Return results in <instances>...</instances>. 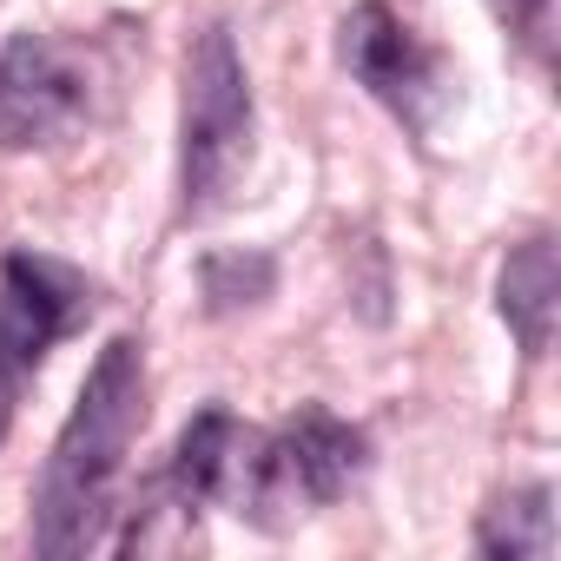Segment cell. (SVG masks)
I'll use <instances>...</instances> for the list:
<instances>
[{"mask_svg": "<svg viewBox=\"0 0 561 561\" xmlns=\"http://www.w3.org/2000/svg\"><path fill=\"white\" fill-rule=\"evenodd\" d=\"M139 423H146V351H139V337H113L93 357V370L80 383V403L67 410V423L54 436V456L41 469L34 554L67 561V554H87L106 535Z\"/></svg>", "mask_w": 561, "mask_h": 561, "instance_id": "obj_1", "label": "cell"}, {"mask_svg": "<svg viewBox=\"0 0 561 561\" xmlns=\"http://www.w3.org/2000/svg\"><path fill=\"white\" fill-rule=\"evenodd\" d=\"M364 462H370L364 430L331 416L324 403H305L277 430H251V449H244V469H238V489L225 508L264 535H285L305 515L344 502L351 482L364 476Z\"/></svg>", "mask_w": 561, "mask_h": 561, "instance_id": "obj_2", "label": "cell"}, {"mask_svg": "<svg viewBox=\"0 0 561 561\" xmlns=\"http://www.w3.org/2000/svg\"><path fill=\"white\" fill-rule=\"evenodd\" d=\"M251 80L225 27H205L185 54V106H179V211L211 218L251 172Z\"/></svg>", "mask_w": 561, "mask_h": 561, "instance_id": "obj_3", "label": "cell"}, {"mask_svg": "<svg viewBox=\"0 0 561 561\" xmlns=\"http://www.w3.org/2000/svg\"><path fill=\"white\" fill-rule=\"evenodd\" d=\"M87 271L47 257V251H8L0 257V436H8L27 383L41 377L47 351L73 337L93 318Z\"/></svg>", "mask_w": 561, "mask_h": 561, "instance_id": "obj_4", "label": "cell"}, {"mask_svg": "<svg viewBox=\"0 0 561 561\" xmlns=\"http://www.w3.org/2000/svg\"><path fill=\"white\" fill-rule=\"evenodd\" d=\"M93 54L54 34H14L0 47V152L67 146L93 119Z\"/></svg>", "mask_w": 561, "mask_h": 561, "instance_id": "obj_5", "label": "cell"}, {"mask_svg": "<svg viewBox=\"0 0 561 561\" xmlns=\"http://www.w3.org/2000/svg\"><path fill=\"white\" fill-rule=\"evenodd\" d=\"M337 54H344L351 80H357L377 106H390L410 133H430L436 113L449 106V87H456V80H449L443 54H430V47L397 21L390 0H364V8L344 14Z\"/></svg>", "mask_w": 561, "mask_h": 561, "instance_id": "obj_6", "label": "cell"}, {"mask_svg": "<svg viewBox=\"0 0 561 561\" xmlns=\"http://www.w3.org/2000/svg\"><path fill=\"white\" fill-rule=\"evenodd\" d=\"M244 449H251V423H238L225 403H211V410H198V416L179 430L165 476H152L146 489H152L159 502L185 508V515H198V508H225L231 489H238Z\"/></svg>", "mask_w": 561, "mask_h": 561, "instance_id": "obj_7", "label": "cell"}, {"mask_svg": "<svg viewBox=\"0 0 561 561\" xmlns=\"http://www.w3.org/2000/svg\"><path fill=\"white\" fill-rule=\"evenodd\" d=\"M495 311L502 324L515 331L522 357H548L554 344V318H561V271H554V244L548 238H528L502 257V277H495Z\"/></svg>", "mask_w": 561, "mask_h": 561, "instance_id": "obj_8", "label": "cell"}, {"mask_svg": "<svg viewBox=\"0 0 561 561\" xmlns=\"http://www.w3.org/2000/svg\"><path fill=\"white\" fill-rule=\"evenodd\" d=\"M476 548L482 554H508V561H548L554 554V489L548 482H522L508 495H495L476 522Z\"/></svg>", "mask_w": 561, "mask_h": 561, "instance_id": "obj_9", "label": "cell"}, {"mask_svg": "<svg viewBox=\"0 0 561 561\" xmlns=\"http://www.w3.org/2000/svg\"><path fill=\"white\" fill-rule=\"evenodd\" d=\"M271 277H277V264H271L264 251H211V257L198 264L205 311H211V318H225V311L257 305V298L271 291Z\"/></svg>", "mask_w": 561, "mask_h": 561, "instance_id": "obj_10", "label": "cell"}, {"mask_svg": "<svg viewBox=\"0 0 561 561\" xmlns=\"http://www.w3.org/2000/svg\"><path fill=\"white\" fill-rule=\"evenodd\" d=\"M495 21L528 47L535 67H548V47H554V0H489Z\"/></svg>", "mask_w": 561, "mask_h": 561, "instance_id": "obj_11", "label": "cell"}]
</instances>
